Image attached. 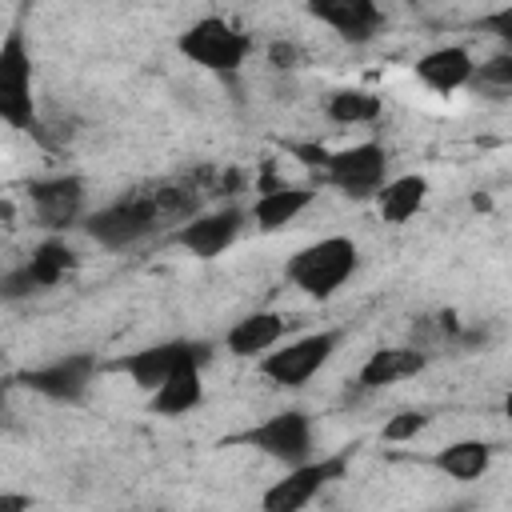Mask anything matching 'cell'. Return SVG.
<instances>
[{"mask_svg":"<svg viewBox=\"0 0 512 512\" xmlns=\"http://www.w3.org/2000/svg\"><path fill=\"white\" fill-rule=\"evenodd\" d=\"M80 228H84L100 248H108V252L136 248V244H144L148 236H164V224H160L152 188H148V192H124V196H116L112 204L88 212V216L80 220Z\"/></svg>","mask_w":512,"mask_h":512,"instance_id":"7a4b0ae2","label":"cell"},{"mask_svg":"<svg viewBox=\"0 0 512 512\" xmlns=\"http://www.w3.org/2000/svg\"><path fill=\"white\" fill-rule=\"evenodd\" d=\"M268 64L280 68V72L300 68V48H296L292 40H272V44H268Z\"/></svg>","mask_w":512,"mask_h":512,"instance_id":"4316f807","label":"cell"},{"mask_svg":"<svg viewBox=\"0 0 512 512\" xmlns=\"http://www.w3.org/2000/svg\"><path fill=\"white\" fill-rule=\"evenodd\" d=\"M468 88H476V92H484V96H512V52L504 48V52L480 60Z\"/></svg>","mask_w":512,"mask_h":512,"instance_id":"603a6c76","label":"cell"},{"mask_svg":"<svg viewBox=\"0 0 512 512\" xmlns=\"http://www.w3.org/2000/svg\"><path fill=\"white\" fill-rule=\"evenodd\" d=\"M412 72H416V80H420L428 92L452 96V92H460V88L472 84L476 60H472V52H468L464 44H440V48L424 52V56L412 64Z\"/></svg>","mask_w":512,"mask_h":512,"instance_id":"2e32d148","label":"cell"},{"mask_svg":"<svg viewBox=\"0 0 512 512\" xmlns=\"http://www.w3.org/2000/svg\"><path fill=\"white\" fill-rule=\"evenodd\" d=\"M96 376H100V360L92 352H68V356H56L48 364L24 368L16 376V384L24 392H36V396L52 400V404H80L92 392Z\"/></svg>","mask_w":512,"mask_h":512,"instance_id":"9c48e42d","label":"cell"},{"mask_svg":"<svg viewBox=\"0 0 512 512\" xmlns=\"http://www.w3.org/2000/svg\"><path fill=\"white\" fill-rule=\"evenodd\" d=\"M340 340H344L340 328H320V332L296 336V340H288V344L280 340L272 352H264V356L256 360V368H260V376H264L268 384L296 392V388H304L320 368H328V360L336 356Z\"/></svg>","mask_w":512,"mask_h":512,"instance_id":"277c9868","label":"cell"},{"mask_svg":"<svg viewBox=\"0 0 512 512\" xmlns=\"http://www.w3.org/2000/svg\"><path fill=\"white\" fill-rule=\"evenodd\" d=\"M184 360H212V344L208 340H164V344H148L128 356H116L108 368L128 372L140 392H156Z\"/></svg>","mask_w":512,"mask_h":512,"instance_id":"7c38bea8","label":"cell"},{"mask_svg":"<svg viewBox=\"0 0 512 512\" xmlns=\"http://www.w3.org/2000/svg\"><path fill=\"white\" fill-rule=\"evenodd\" d=\"M16 508H32V496H0V512H16Z\"/></svg>","mask_w":512,"mask_h":512,"instance_id":"83f0119b","label":"cell"},{"mask_svg":"<svg viewBox=\"0 0 512 512\" xmlns=\"http://www.w3.org/2000/svg\"><path fill=\"white\" fill-rule=\"evenodd\" d=\"M316 200V184H272L264 188L256 200H252V224L256 232L272 236V232H284L308 204Z\"/></svg>","mask_w":512,"mask_h":512,"instance_id":"ac0fdd59","label":"cell"},{"mask_svg":"<svg viewBox=\"0 0 512 512\" xmlns=\"http://www.w3.org/2000/svg\"><path fill=\"white\" fill-rule=\"evenodd\" d=\"M428 424H432V416H428L424 408H404V412H396V416L384 420L380 436H384L388 444H408V440H416Z\"/></svg>","mask_w":512,"mask_h":512,"instance_id":"cb8c5ba5","label":"cell"},{"mask_svg":"<svg viewBox=\"0 0 512 512\" xmlns=\"http://www.w3.org/2000/svg\"><path fill=\"white\" fill-rule=\"evenodd\" d=\"M504 416H508V424H512V392L504 396Z\"/></svg>","mask_w":512,"mask_h":512,"instance_id":"f1b7e54d","label":"cell"},{"mask_svg":"<svg viewBox=\"0 0 512 512\" xmlns=\"http://www.w3.org/2000/svg\"><path fill=\"white\" fill-rule=\"evenodd\" d=\"M32 292H40V288H36L28 264H12V268L4 272V280H0V296H4L8 304H16V300H28Z\"/></svg>","mask_w":512,"mask_h":512,"instance_id":"d4e9b609","label":"cell"},{"mask_svg":"<svg viewBox=\"0 0 512 512\" xmlns=\"http://www.w3.org/2000/svg\"><path fill=\"white\" fill-rule=\"evenodd\" d=\"M360 268V248L352 236H320L296 248L284 264V280L308 300H332Z\"/></svg>","mask_w":512,"mask_h":512,"instance_id":"6da1fadb","label":"cell"},{"mask_svg":"<svg viewBox=\"0 0 512 512\" xmlns=\"http://www.w3.org/2000/svg\"><path fill=\"white\" fill-rule=\"evenodd\" d=\"M356 448L360 444H344V448H336V452H328L320 460L308 456L304 464H292L272 488H264L260 508L264 512H300V508H308L332 480H344V472L352 468Z\"/></svg>","mask_w":512,"mask_h":512,"instance_id":"8992f818","label":"cell"},{"mask_svg":"<svg viewBox=\"0 0 512 512\" xmlns=\"http://www.w3.org/2000/svg\"><path fill=\"white\" fill-rule=\"evenodd\" d=\"M408 4H416V0H408Z\"/></svg>","mask_w":512,"mask_h":512,"instance_id":"f546056e","label":"cell"},{"mask_svg":"<svg viewBox=\"0 0 512 512\" xmlns=\"http://www.w3.org/2000/svg\"><path fill=\"white\" fill-rule=\"evenodd\" d=\"M24 264H28L32 280H36V288L44 292V288L64 284V280L80 268V256H76V248H72L60 232H52V236H44V240L32 248V256H28Z\"/></svg>","mask_w":512,"mask_h":512,"instance_id":"ffe728a7","label":"cell"},{"mask_svg":"<svg viewBox=\"0 0 512 512\" xmlns=\"http://www.w3.org/2000/svg\"><path fill=\"white\" fill-rule=\"evenodd\" d=\"M24 192L32 204V220L44 232H68L84 220V180L76 172L36 176V180H28Z\"/></svg>","mask_w":512,"mask_h":512,"instance_id":"30bf717a","label":"cell"},{"mask_svg":"<svg viewBox=\"0 0 512 512\" xmlns=\"http://www.w3.org/2000/svg\"><path fill=\"white\" fill-rule=\"evenodd\" d=\"M244 232V212L236 204H224L216 212H196L192 220L176 224L164 232V244L196 256V260H212L220 252H228L236 244V236Z\"/></svg>","mask_w":512,"mask_h":512,"instance_id":"8fae6325","label":"cell"},{"mask_svg":"<svg viewBox=\"0 0 512 512\" xmlns=\"http://www.w3.org/2000/svg\"><path fill=\"white\" fill-rule=\"evenodd\" d=\"M288 324H292V320H288L284 312H276V308H256V312L240 316V320L224 332V348H228V356H236V360H260L264 352H272V348L284 340Z\"/></svg>","mask_w":512,"mask_h":512,"instance_id":"9a60e30c","label":"cell"},{"mask_svg":"<svg viewBox=\"0 0 512 512\" xmlns=\"http://www.w3.org/2000/svg\"><path fill=\"white\" fill-rule=\"evenodd\" d=\"M476 28L480 32H488V36H496L508 52H512V0L504 4V8H492V12H484L480 20H476Z\"/></svg>","mask_w":512,"mask_h":512,"instance_id":"484cf974","label":"cell"},{"mask_svg":"<svg viewBox=\"0 0 512 512\" xmlns=\"http://www.w3.org/2000/svg\"><path fill=\"white\" fill-rule=\"evenodd\" d=\"M324 116L332 124H376L384 116V100L368 88H332L324 96Z\"/></svg>","mask_w":512,"mask_h":512,"instance_id":"7402d4cb","label":"cell"},{"mask_svg":"<svg viewBox=\"0 0 512 512\" xmlns=\"http://www.w3.org/2000/svg\"><path fill=\"white\" fill-rule=\"evenodd\" d=\"M224 444H244V448H256L260 456L292 468V464H304L312 456V420L308 412L300 408H284V412H272L268 420L244 428V432H232L220 440Z\"/></svg>","mask_w":512,"mask_h":512,"instance_id":"ba28073f","label":"cell"},{"mask_svg":"<svg viewBox=\"0 0 512 512\" xmlns=\"http://www.w3.org/2000/svg\"><path fill=\"white\" fill-rule=\"evenodd\" d=\"M316 184H328L348 200H376V192L388 184V148L380 140L336 148L316 172Z\"/></svg>","mask_w":512,"mask_h":512,"instance_id":"52a82bcc","label":"cell"},{"mask_svg":"<svg viewBox=\"0 0 512 512\" xmlns=\"http://www.w3.org/2000/svg\"><path fill=\"white\" fill-rule=\"evenodd\" d=\"M428 368V352L420 344H388V348H376L360 372H356V392L368 396V392H380V388H392L400 380H412Z\"/></svg>","mask_w":512,"mask_h":512,"instance_id":"5bb4252c","label":"cell"},{"mask_svg":"<svg viewBox=\"0 0 512 512\" xmlns=\"http://www.w3.org/2000/svg\"><path fill=\"white\" fill-rule=\"evenodd\" d=\"M176 52L184 60H192L196 68L204 72H216V76H232L244 68V60L252 56V36L240 32L232 20L224 16H200L192 20L180 36H176Z\"/></svg>","mask_w":512,"mask_h":512,"instance_id":"3957f363","label":"cell"},{"mask_svg":"<svg viewBox=\"0 0 512 512\" xmlns=\"http://www.w3.org/2000/svg\"><path fill=\"white\" fill-rule=\"evenodd\" d=\"M424 200H428V176L408 172V176H392L376 192V212L384 224H404L424 208Z\"/></svg>","mask_w":512,"mask_h":512,"instance_id":"44dd1931","label":"cell"},{"mask_svg":"<svg viewBox=\"0 0 512 512\" xmlns=\"http://www.w3.org/2000/svg\"><path fill=\"white\" fill-rule=\"evenodd\" d=\"M492 456H496V444L476 440V436H464V440H452V444L436 448L432 456H424V464L436 468V472H444L448 480L468 484V480H480L492 468Z\"/></svg>","mask_w":512,"mask_h":512,"instance_id":"d6986e66","label":"cell"},{"mask_svg":"<svg viewBox=\"0 0 512 512\" xmlns=\"http://www.w3.org/2000/svg\"><path fill=\"white\" fill-rule=\"evenodd\" d=\"M0 120L16 132L36 136L40 144H48L36 104H32V56L24 44V32L12 28L0 44Z\"/></svg>","mask_w":512,"mask_h":512,"instance_id":"5b68a950","label":"cell"},{"mask_svg":"<svg viewBox=\"0 0 512 512\" xmlns=\"http://www.w3.org/2000/svg\"><path fill=\"white\" fill-rule=\"evenodd\" d=\"M304 12L316 24L332 28L344 44H372L388 24L376 0H304Z\"/></svg>","mask_w":512,"mask_h":512,"instance_id":"4fadbf2b","label":"cell"},{"mask_svg":"<svg viewBox=\"0 0 512 512\" xmlns=\"http://www.w3.org/2000/svg\"><path fill=\"white\" fill-rule=\"evenodd\" d=\"M204 364L208 360H184L156 392H148V412L152 416H164V420H176V416H188L204 404Z\"/></svg>","mask_w":512,"mask_h":512,"instance_id":"e0dca14e","label":"cell"}]
</instances>
